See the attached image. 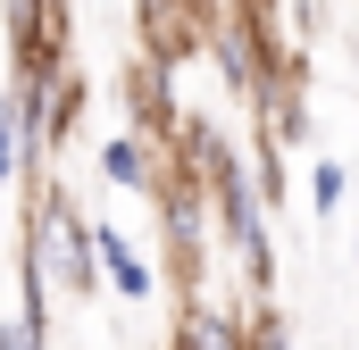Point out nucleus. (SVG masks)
<instances>
[{
  "instance_id": "f257e3e1",
  "label": "nucleus",
  "mask_w": 359,
  "mask_h": 350,
  "mask_svg": "<svg viewBox=\"0 0 359 350\" xmlns=\"http://www.w3.org/2000/svg\"><path fill=\"white\" fill-rule=\"evenodd\" d=\"M17 267H34L59 300H92L100 292V251H92V217L76 209L67 183L34 175L25 183V242H17Z\"/></svg>"
},
{
  "instance_id": "7ed1b4c3",
  "label": "nucleus",
  "mask_w": 359,
  "mask_h": 350,
  "mask_svg": "<svg viewBox=\"0 0 359 350\" xmlns=\"http://www.w3.org/2000/svg\"><path fill=\"white\" fill-rule=\"evenodd\" d=\"M92 175H100L109 192H134V200H151V192L168 183V142H159L151 125L100 134V150H92Z\"/></svg>"
},
{
  "instance_id": "39448f33",
  "label": "nucleus",
  "mask_w": 359,
  "mask_h": 350,
  "mask_svg": "<svg viewBox=\"0 0 359 350\" xmlns=\"http://www.w3.org/2000/svg\"><path fill=\"white\" fill-rule=\"evenodd\" d=\"M92 251H100V292H109V300H151V292H159V267L142 259L109 217L92 225Z\"/></svg>"
},
{
  "instance_id": "423d86ee",
  "label": "nucleus",
  "mask_w": 359,
  "mask_h": 350,
  "mask_svg": "<svg viewBox=\"0 0 359 350\" xmlns=\"http://www.w3.org/2000/svg\"><path fill=\"white\" fill-rule=\"evenodd\" d=\"M251 117H259V134H268L276 150H301L309 142V100H301V67H284L259 100H251Z\"/></svg>"
},
{
  "instance_id": "6e6552de",
  "label": "nucleus",
  "mask_w": 359,
  "mask_h": 350,
  "mask_svg": "<svg viewBox=\"0 0 359 350\" xmlns=\"http://www.w3.org/2000/svg\"><path fill=\"white\" fill-rule=\"evenodd\" d=\"M343 200H351V167H343V159H309V209L334 217Z\"/></svg>"
},
{
  "instance_id": "f03ea898",
  "label": "nucleus",
  "mask_w": 359,
  "mask_h": 350,
  "mask_svg": "<svg viewBox=\"0 0 359 350\" xmlns=\"http://www.w3.org/2000/svg\"><path fill=\"white\" fill-rule=\"evenodd\" d=\"M209 200H217V242H226V275L243 284V300H276V234H268V192L251 175V150H217L209 167Z\"/></svg>"
},
{
  "instance_id": "20e7f679",
  "label": "nucleus",
  "mask_w": 359,
  "mask_h": 350,
  "mask_svg": "<svg viewBox=\"0 0 359 350\" xmlns=\"http://www.w3.org/2000/svg\"><path fill=\"white\" fill-rule=\"evenodd\" d=\"M168 342H184V350H243L251 342V300L184 292V309L168 317Z\"/></svg>"
},
{
  "instance_id": "1a4fd4ad",
  "label": "nucleus",
  "mask_w": 359,
  "mask_h": 350,
  "mask_svg": "<svg viewBox=\"0 0 359 350\" xmlns=\"http://www.w3.org/2000/svg\"><path fill=\"white\" fill-rule=\"evenodd\" d=\"M351 259H359V225H351Z\"/></svg>"
},
{
  "instance_id": "0eeeda50",
  "label": "nucleus",
  "mask_w": 359,
  "mask_h": 350,
  "mask_svg": "<svg viewBox=\"0 0 359 350\" xmlns=\"http://www.w3.org/2000/svg\"><path fill=\"white\" fill-rule=\"evenodd\" d=\"M34 167H25V125H17V92L0 84V192H25Z\"/></svg>"
}]
</instances>
